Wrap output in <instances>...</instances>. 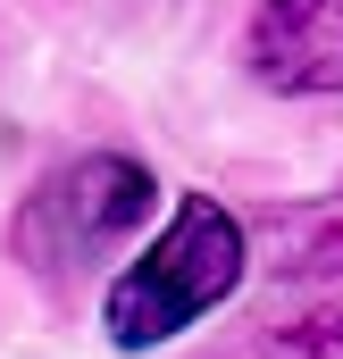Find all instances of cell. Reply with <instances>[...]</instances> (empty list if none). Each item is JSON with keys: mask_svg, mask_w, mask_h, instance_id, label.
Listing matches in <instances>:
<instances>
[{"mask_svg": "<svg viewBox=\"0 0 343 359\" xmlns=\"http://www.w3.org/2000/svg\"><path fill=\"white\" fill-rule=\"evenodd\" d=\"M235 284H243V226L209 192H184L168 234L109 284V343L117 351H151L176 326H193L201 309H218Z\"/></svg>", "mask_w": 343, "mask_h": 359, "instance_id": "obj_1", "label": "cell"}, {"mask_svg": "<svg viewBox=\"0 0 343 359\" xmlns=\"http://www.w3.org/2000/svg\"><path fill=\"white\" fill-rule=\"evenodd\" d=\"M151 168L143 159H117V151H101V159H76L67 176H51L34 201H25V217H17V259H34L42 276H84L92 259H109L143 217H151Z\"/></svg>", "mask_w": 343, "mask_h": 359, "instance_id": "obj_2", "label": "cell"}, {"mask_svg": "<svg viewBox=\"0 0 343 359\" xmlns=\"http://www.w3.org/2000/svg\"><path fill=\"white\" fill-rule=\"evenodd\" d=\"M243 50L276 92H343V0H259Z\"/></svg>", "mask_w": 343, "mask_h": 359, "instance_id": "obj_3", "label": "cell"}, {"mask_svg": "<svg viewBox=\"0 0 343 359\" xmlns=\"http://www.w3.org/2000/svg\"><path fill=\"white\" fill-rule=\"evenodd\" d=\"M268 359H343V309H318V318H302V326H285Z\"/></svg>", "mask_w": 343, "mask_h": 359, "instance_id": "obj_4", "label": "cell"}]
</instances>
